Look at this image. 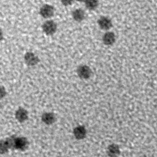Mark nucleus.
Listing matches in <instances>:
<instances>
[{
  "label": "nucleus",
  "instance_id": "1",
  "mask_svg": "<svg viewBox=\"0 0 157 157\" xmlns=\"http://www.w3.org/2000/svg\"><path fill=\"white\" fill-rule=\"evenodd\" d=\"M42 28L45 34L50 36L55 33V32L56 31L57 25L54 21L52 20H48L45 21L42 24Z\"/></svg>",
  "mask_w": 157,
  "mask_h": 157
},
{
  "label": "nucleus",
  "instance_id": "2",
  "mask_svg": "<svg viewBox=\"0 0 157 157\" xmlns=\"http://www.w3.org/2000/svg\"><path fill=\"white\" fill-rule=\"evenodd\" d=\"M77 74L78 76L82 79L89 78L92 74L91 68L85 64L79 66L77 69Z\"/></svg>",
  "mask_w": 157,
  "mask_h": 157
},
{
  "label": "nucleus",
  "instance_id": "3",
  "mask_svg": "<svg viewBox=\"0 0 157 157\" xmlns=\"http://www.w3.org/2000/svg\"><path fill=\"white\" fill-rule=\"evenodd\" d=\"M55 12V9L53 6L50 4L43 5L39 10L40 15L44 18H50L53 15Z\"/></svg>",
  "mask_w": 157,
  "mask_h": 157
},
{
  "label": "nucleus",
  "instance_id": "4",
  "mask_svg": "<svg viewBox=\"0 0 157 157\" xmlns=\"http://www.w3.org/2000/svg\"><path fill=\"white\" fill-rule=\"evenodd\" d=\"M24 60L25 63L29 66H34L36 65L39 61L38 56L31 52H29L25 53L24 56Z\"/></svg>",
  "mask_w": 157,
  "mask_h": 157
},
{
  "label": "nucleus",
  "instance_id": "5",
  "mask_svg": "<svg viewBox=\"0 0 157 157\" xmlns=\"http://www.w3.org/2000/svg\"><path fill=\"white\" fill-rule=\"evenodd\" d=\"M86 129L85 127L82 125L77 126L73 129V135L75 138L78 140H82L85 138L86 136Z\"/></svg>",
  "mask_w": 157,
  "mask_h": 157
},
{
  "label": "nucleus",
  "instance_id": "6",
  "mask_svg": "<svg viewBox=\"0 0 157 157\" xmlns=\"http://www.w3.org/2000/svg\"><path fill=\"white\" fill-rule=\"evenodd\" d=\"M99 28L102 30H109L112 26V22L110 18L107 17H101L98 20Z\"/></svg>",
  "mask_w": 157,
  "mask_h": 157
},
{
  "label": "nucleus",
  "instance_id": "7",
  "mask_svg": "<svg viewBox=\"0 0 157 157\" xmlns=\"http://www.w3.org/2000/svg\"><path fill=\"white\" fill-rule=\"evenodd\" d=\"M15 117L18 121L23 123L28 118V112L25 109L20 107L15 111Z\"/></svg>",
  "mask_w": 157,
  "mask_h": 157
},
{
  "label": "nucleus",
  "instance_id": "8",
  "mask_svg": "<svg viewBox=\"0 0 157 157\" xmlns=\"http://www.w3.org/2000/svg\"><path fill=\"white\" fill-rule=\"evenodd\" d=\"M102 42L105 45H112L116 40L115 34L111 31H107L102 36Z\"/></svg>",
  "mask_w": 157,
  "mask_h": 157
},
{
  "label": "nucleus",
  "instance_id": "9",
  "mask_svg": "<svg viewBox=\"0 0 157 157\" xmlns=\"http://www.w3.org/2000/svg\"><path fill=\"white\" fill-rule=\"evenodd\" d=\"M85 12L82 9H75L72 13V17L73 19L77 22L82 21L85 18Z\"/></svg>",
  "mask_w": 157,
  "mask_h": 157
},
{
  "label": "nucleus",
  "instance_id": "10",
  "mask_svg": "<svg viewBox=\"0 0 157 157\" xmlns=\"http://www.w3.org/2000/svg\"><path fill=\"white\" fill-rule=\"evenodd\" d=\"M41 119L44 123L50 125L55 121V115L52 112H45L42 115Z\"/></svg>",
  "mask_w": 157,
  "mask_h": 157
},
{
  "label": "nucleus",
  "instance_id": "11",
  "mask_svg": "<svg viewBox=\"0 0 157 157\" xmlns=\"http://www.w3.org/2000/svg\"><path fill=\"white\" fill-rule=\"evenodd\" d=\"M120 153L119 146L115 144L109 145L107 148V153L110 156H118Z\"/></svg>",
  "mask_w": 157,
  "mask_h": 157
},
{
  "label": "nucleus",
  "instance_id": "12",
  "mask_svg": "<svg viewBox=\"0 0 157 157\" xmlns=\"http://www.w3.org/2000/svg\"><path fill=\"white\" fill-rule=\"evenodd\" d=\"M28 146V140L25 137H17L15 142V148L24 150Z\"/></svg>",
  "mask_w": 157,
  "mask_h": 157
},
{
  "label": "nucleus",
  "instance_id": "13",
  "mask_svg": "<svg viewBox=\"0 0 157 157\" xmlns=\"http://www.w3.org/2000/svg\"><path fill=\"white\" fill-rule=\"evenodd\" d=\"M85 6L90 10H94L98 6V0H85Z\"/></svg>",
  "mask_w": 157,
  "mask_h": 157
},
{
  "label": "nucleus",
  "instance_id": "14",
  "mask_svg": "<svg viewBox=\"0 0 157 157\" xmlns=\"http://www.w3.org/2000/svg\"><path fill=\"white\" fill-rule=\"evenodd\" d=\"M16 139H17V137H15V136H10L5 140L9 149L15 148Z\"/></svg>",
  "mask_w": 157,
  "mask_h": 157
},
{
  "label": "nucleus",
  "instance_id": "15",
  "mask_svg": "<svg viewBox=\"0 0 157 157\" xmlns=\"http://www.w3.org/2000/svg\"><path fill=\"white\" fill-rule=\"evenodd\" d=\"M9 150V148L5 140H0V154H5Z\"/></svg>",
  "mask_w": 157,
  "mask_h": 157
},
{
  "label": "nucleus",
  "instance_id": "16",
  "mask_svg": "<svg viewBox=\"0 0 157 157\" xmlns=\"http://www.w3.org/2000/svg\"><path fill=\"white\" fill-rule=\"evenodd\" d=\"M7 94L5 87L2 85H0V99L4 98Z\"/></svg>",
  "mask_w": 157,
  "mask_h": 157
},
{
  "label": "nucleus",
  "instance_id": "17",
  "mask_svg": "<svg viewBox=\"0 0 157 157\" xmlns=\"http://www.w3.org/2000/svg\"><path fill=\"white\" fill-rule=\"evenodd\" d=\"M73 1H74V0H61L62 4L65 6H67L72 4Z\"/></svg>",
  "mask_w": 157,
  "mask_h": 157
},
{
  "label": "nucleus",
  "instance_id": "18",
  "mask_svg": "<svg viewBox=\"0 0 157 157\" xmlns=\"http://www.w3.org/2000/svg\"><path fill=\"white\" fill-rule=\"evenodd\" d=\"M3 39V32L2 29L0 28V41Z\"/></svg>",
  "mask_w": 157,
  "mask_h": 157
},
{
  "label": "nucleus",
  "instance_id": "19",
  "mask_svg": "<svg viewBox=\"0 0 157 157\" xmlns=\"http://www.w3.org/2000/svg\"><path fill=\"white\" fill-rule=\"evenodd\" d=\"M77 1H83V0H77Z\"/></svg>",
  "mask_w": 157,
  "mask_h": 157
},
{
  "label": "nucleus",
  "instance_id": "20",
  "mask_svg": "<svg viewBox=\"0 0 157 157\" xmlns=\"http://www.w3.org/2000/svg\"><path fill=\"white\" fill-rule=\"evenodd\" d=\"M1 102H0V108H1Z\"/></svg>",
  "mask_w": 157,
  "mask_h": 157
}]
</instances>
